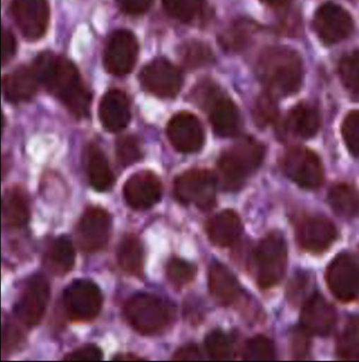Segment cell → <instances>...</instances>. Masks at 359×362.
Returning <instances> with one entry per match:
<instances>
[{
	"label": "cell",
	"instance_id": "cell-1",
	"mask_svg": "<svg viewBox=\"0 0 359 362\" xmlns=\"http://www.w3.org/2000/svg\"><path fill=\"white\" fill-rule=\"evenodd\" d=\"M33 69L39 83L74 116L83 117L87 115L90 95L70 60L51 52H43L36 58Z\"/></svg>",
	"mask_w": 359,
	"mask_h": 362
},
{
	"label": "cell",
	"instance_id": "cell-2",
	"mask_svg": "<svg viewBox=\"0 0 359 362\" xmlns=\"http://www.w3.org/2000/svg\"><path fill=\"white\" fill-rule=\"evenodd\" d=\"M257 72L264 90L276 98L295 93L301 85L300 59L287 47H275L264 52L258 61Z\"/></svg>",
	"mask_w": 359,
	"mask_h": 362
},
{
	"label": "cell",
	"instance_id": "cell-3",
	"mask_svg": "<svg viewBox=\"0 0 359 362\" xmlns=\"http://www.w3.org/2000/svg\"><path fill=\"white\" fill-rule=\"evenodd\" d=\"M264 156L263 146L245 137L238 140L220 156L217 162L216 180L225 189H239L259 167Z\"/></svg>",
	"mask_w": 359,
	"mask_h": 362
},
{
	"label": "cell",
	"instance_id": "cell-4",
	"mask_svg": "<svg viewBox=\"0 0 359 362\" xmlns=\"http://www.w3.org/2000/svg\"><path fill=\"white\" fill-rule=\"evenodd\" d=\"M128 325L143 335H153L163 331L172 317L169 304L150 293H138L131 297L123 307Z\"/></svg>",
	"mask_w": 359,
	"mask_h": 362
},
{
	"label": "cell",
	"instance_id": "cell-5",
	"mask_svg": "<svg viewBox=\"0 0 359 362\" xmlns=\"http://www.w3.org/2000/svg\"><path fill=\"white\" fill-rule=\"evenodd\" d=\"M257 282L263 289L270 288L283 279L287 267V246L283 235L272 231L263 237L254 252Z\"/></svg>",
	"mask_w": 359,
	"mask_h": 362
},
{
	"label": "cell",
	"instance_id": "cell-6",
	"mask_svg": "<svg viewBox=\"0 0 359 362\" xmlns=\"http://www.w3.org/2000/svg\"><path fill=\"white\" fill-rule=\"evenodd\" d=\"M62 299L69 319L77 322L93 320L100 313L103 303L98 286L87 279L72 281L64 289Z\"/></svg>",
	"mask_w": 359,
	"mask_h": 362
},
{
	"label": "cell",
	"instance_id": "cell-7",
	"mask_svg": "<svg viewBox=\"0 0 359 362\" xmlns=\"http://www.w3.org/2000/svg\"><path fill=\"white\" fill-rule=\"evenodd\" d=\"M216 177L205 169H193L179 175L174 183L176 199L202 210L211 209L216 201Z\"/></svg>",
	"mask_w": 359,
	"mask_h": 362
},
{
	"label": "cell",
	"instance_id": "cell-8",
	"mask_svg": "<svg viewBox=\"0 0 359 362\" xmlns=\"http://www.w3.org/2000/svg\"><path fill=\"white\" fill-rule=\"evenodd\" d=\"M111 233L109 214L99 206L86 209L76 228V241L79 249L86 253H95L108 243Z\"/></svg>",
	"mask_w": 359,
	"mask_h": 362
},
{
	"label": "cell",
	"instance_id": "cell-9",
	"mask_svg": "<svg viewBox=\"0 0 359 362\" xmlns=\"http://www.w3.org/2000/svg\"><path fill=\"white\" fill-rule=\"evenodd\" d=\"M326 281L332 294L340 301L348 303L359 296V263L346 253L336 256L326 270Z\"/></svg>",
	"mask_w": 359,
	"mask_h": 362
},
{
	"label": "cell",
	"instance_id": "cell-10",
	"mask_svg": "<svg viewBox=\"0 0 359 362\" xmlns=\"http://www.w3.org/2000/svg\"><path fill=\"white\" fill-rule=\"evenodd\" d=\"M50 288L47 279L40 274L31 276L25 284L14 310L19 321L33 326L40 322L45 313Z\"/></svg>",
	"mask_w": 359,
	"mask_h": 362
},
{
	"label": "cell",
	"instance_id": "cell-11",
	"mask_svg": "<svg viewBox=\"0 0 359 362\" xmlns=\"http://www.w3.org/2000/svg\"><path fill=\"white\" fill-rule=\"evenodd\" d=\"M283 169L292 181L305 189L317 187L323 180V168L319 157L305 147L290 148L283 159Z\"/></svg>",
	"mask_w": 359,
	"mask_h": 362
},
{
	"label": "cell",
	"instance_id": "cell-12",
	"mask_svg": "<svg viewBox=\"0 0 359 362\" xmlns=\"http://www.w3.org/2000/svg\"><path fill=\"white\" fill-rule=\"evenodd\" d=\"M313 23L317 36L326 45L338 43L348 37L354 27L350 13L332 2L324 3L318 8Z\"/></svg>",
	"mask_w": 359,
	"mask_h": 362
},
{
	"label": "cell",
	"instance_id": "cell-13",
	"mask_svg": "<svg viewBox=\"0 0 359 362\" xmlns=\"http://www.w3.org/2000/svg\"><path fill=\"white\" fill-rule=\"evenodd\" d=\"M139 53L135 35L127 30H118L109 38L104 52L103 64L107 72L124 75L134 68Z\"/></svg>",
	"mask_w": 359,
	"mask_h": 362
},
{
	"label": "cell",
	"instance_id": "cell-14",
	"mask_svg": "<svg viewBox=\"0 0 359 362\" xmlns=\"http://www.w3.org/2000/svg\"><path fill=\"white\" fill-rule=\"evenodd\" d=\"M140 81L147 92L161 98H172L180 90L182 77L170 62L158 58L142 69Z\"/></svg>",
	"mask_w": 359,
	"mask_h": 362
},
{
	"label": "cell",
	"instance_id": "cell-15",
	"mask_svg": "<svg viewBox=\"0 0 359 362\" xmlns=\"http://www.w3.org/2000/svg\"><path fill=\"white\" fill-rule=\"evenodd\" d=\"M11 8L13 20L25 38L35 40L45 34L49 16L47 0H13Z\"/></svg>",
	"mask_w": 359,
	"mask_h": 362
},
{
	"label": "cell",
	"instance_id": "cell-16",
	"mask_svg": "<svg viewBox=\"0 0 359 362\" xmlns=\"http://www.w3.org/2000/svg\"><path fill=\"white\" fill-rule=\"evenodd\" d=\"M166 133L170 144L181 153L196 152L204 144L202 124L190 112H182L174 115L168 122Z\"/></svg>",
	"mask_w": 359,
	"mask_h": 362
},
{
	"label": "cell",
	"instance_id": "cell-17",
	"mask_svg": "<svg viewBox=\"0 0 359 362\" xmlns=\"http://www.w3.org/2000/svg\"><path fill=\"white\" fill-rule=\"evenodd\" d=\"M162 194L161 182L152 172L142 170L132 175L124 183L123 196L135 210H145L155 204Z\"/></svg>",
	"mask_w": 359,
	"mask_h": 362
},
{
	"label": "cell",
	"instance_id": "cell-18",
	"mask_svg": "<svg viewBox=\"0 0 359 362\" xmlns=\"http://www.w3.org/2000/svg\"><path fill=\"white\" fill-rule=\"evenodd\" d=\"M300 321V326L310 334L325 337L335 327L336 313L322 295L314 293L303 304Z\"/></svg>",
	"mask_w": 359,
	"mask_h": 362
},
{
	"label": "cell",
	"instance_id": "cell-19",
	"mask_svg": "<svg viewBox=\"0 0 359 362\" xmlns=\"http://www.w3.org/2000/svg\"><path fill=\"white\" fill-rule=\"evenodd\" d=\"M336 238V229L329 219L314 216L304 219L298 226L296 238L303 250L320 253L328 249Z\"/></svg>",
	"mask_w": 359,
	"mask_h": 362
},
{
	"label": "cell",
	"instance_id": "cell-20",
	"mask_svg": "<svg viewBox=\"0 0 359 362\" xmlns=\"http://www.w3.org/2000/svg\"><path fill=\"white\" fill-rule=\"evenodd\" d=\"M98 115L102 127L108 132L124 129L131 118L130 105L126 94L118 89L106 92L100 102Z\"/></svg>",
	"mask_w": 359,
	"mask_h": 362
},
{
	"label": "cell",
	"instance_id": "cell-21",
	"mask_svg": "<svg viewBox=\"0 0 359 362\" xmlns=\"http://www.w3.org/2000/svg\"><path fill=\"white\" fill-rule=\"evenodd\" d=\"M208 102L209 119L215 133L222 137L235 135L240 127V115L235 104L230 98L216 94Z\"/></svg>",
	"mask_w": 359,
	"mask_h": 362
},
{
	"label": "cell",
	"instance_id": "cell-22",
	"mask_svg": "<svg viewBox=\"0 0 359 362\" xmlns=\"http://www.w3.org/2000/svg\"><path fill=\"white\" fill-rule=\"evenodd\" d=\"M206 230L209 240L216 246L226 247L232 245L242 231V223L233 210H223L207 221Z\"/></svg>",
	"mask_w": 359,
	"mask_h": 362
},
{
	"label": "cell",
	"instance_id": "cell-23",
	"mask_svg": "<svg viewBox=\"0 0 359 362\" xmlns=\"http://www.w3.org/2000/svg\"><path fill=\"white\" fill-rule=\"evenodd\" d=\"M208 284L213 298L223 305L233 303L240 294V286L235 275L227 267L218 262L209 267Z\"/></svg>",
	"mask_w": 359,
	"mask_h": 362
},
{
	"label": "cell",
	"instance_id": "cell-24",
	"mask_svg": "<svg viewBox=\"0 0 359 362\" xmlns=\"http://www.w3.org/2000/svg\"><path fill=\"white\" fill-rule=\"evenodd\" d=\"M28 197L21 187L13 186L5 191L1 199V219L4 226L19 228L30 220Z\"/></svg>",
	"mask_w": 359,
	"mask_h": 362
},
{
	"label": "cell",
	"instance_id": "cell-25",
	"mask_svg": "<svg viewBox=\"0 0 359 362\" xmlns=\"http://www.w3.org/2000/svg\"><path fill=\"white\" fill-rule=\"evenodd\" d=\"M39 81L33 69L19 67L2 79V91L11 103L29 100L36 93Z\"/></svg>",
	"mask_w": 359,
	"mask_h": 362
},
{
	"label": "cell",
	"instance_id": "cell-26",
	"mask_svg": "<svg viewBox=\"0 0 359 362\" xmlns=\"http://www.w3.org/2000/svg\"><path fill=\"white\" fill-rule=\"evenodd\" d=\"M76 253L71 240L66 235L57 237L48 246L43 256V263L54 275L62 276L74 267Z\"/></svg>",
	"mask_w": 359,
	"mask_h": 362
},
{
	"label": "cell",
	"instance_id": "cell-27",
	"mask_svg": "<svg viewBox=\"0 0 359 362\" xmlns=\"http://www.w3.org/2000/svg\"><path fill=\"white\" fill-rule=\"evenodd\" d=\"M117 259L119 267L127 274L143 276L144 250L136 235L129 233L122 237L117 247Z\"/></svg>",
	"mask_w": 359,
	"mask_h": 362
},
{
	"label": "cell",
	"instance_id": "cell-28",
	"mask_svg": "<svg viewBox=\"0 0 359 362\" xmlns=\"http://www.w3.org/2000/svg\"><path fill=\"white\" fill-rule=\"evenodd\" d=\"M286 127L294 136L300 139L312 138L319 128L318 112L307 104L297 105L288 112Z\"/></svg>",
	"mask_w": 359,
	"mask_h": 362
},
{
	"label": "cell",
	"instance_id": "cell-29",
	"mask_svg": "<svg viewBox=\"0 0 359 362\" xmlns=\"http://www.w3.org/2000/svg\"><path fill=\"white\" fill-rule=\"evenodd\" d=\"M86 168L89 182L98 192L107 190L114 177L102 151L96 145H90L87 151Z\"/></svg>",
	"mask_w": 359,
	"mask_h": 362
},
{
	"label": "cell",
	"instance_id": "cell-30",
	"mask_svg": "<svg viewBox=\"0 0 359 362\" xmlns=\"http://www.w3.org/2000/svg\"><path fill=\"white\" fill-rule=\"evenodd\" d=\"M328 201L332 209L339 215L353 217L359 213V194L348 183H337L328 193Z\"/></svg>",
	"mask_w": 359,
	"mask_h": 362
},
{
	"label": "cell",
	"instance_id": "cell-31",
	"mask_svg": "<svg viewBox=\"0 0 359 362\" xmlns=\"http://www.w3.org/2000/svg\"><path fill=\"white\" fill-rule=\"evenodd\" d=\"M336 354L343 360L359 359V317L346 322L337 341Z\"/></svg>",
	"mask_w": 359,
	"mask_h": 362
},
{
	"label": "cell",
	"instance_id": "cell-32",
	"mask_svg": "<svg viewBox=\"0 0 359 362\" xmlns=\"http://www.w3.org/2000/svg\"><path fill=\"white\" fill-rule=\"evenodd\" d=\"M204 346L208 356L213 360L226 361L235 356L231 339L219 329H214L206 334Z\"/></svg>",
	"mask_w": 359,
	"mask_h": 362
},
{
	"label": "cell",
	"instance_id": "cell-33",
	"mask_svg": "<svg viewBox=\"0 0 359 362\" xmlns=\"http://www.w3.org/2000/svg\"><path fill=\"white\" fill-rule=\"evenodd\" d=\"M276 351L273 341L263 335H257L245 344L242 358L245 361H272Z\"/></svg>",
	"mask_w": 359,
	"mask_h": 362
},
{
	"label": "cell",
	"instance_id": "cell-34",
	"mask_svg": "<svg viewBox=\"0 0 359 362\" xmlns=\"http://www.w3.org/2000/svg\"><path fill=\"white\" fill-rule=\"evenodd\" d=\"M180 55L186 66L190 68L204 66L213 59L210 47L204 42L191 40L181 46Z\"/></svg>",
	"mask_w": 359,
	"mask_h": 362
},
{
	"label": "cell",
	"instance_id": "cell-35",
	"mask_svg": "<svg viewBox=\"0 0 359 362\" xmlns=\"http://www.w3.org/2000/svg\"><path fill=\"white\" fill-rule=\"evenodd\" d=\"M166 12L182 22L194 20L201 12L204 0H162Z\"/></svg>",
	"mask_w": 359,
	"mask_h": 362
},
{
	"label": "cell",
	"instance_id": "cell-36",
	"mask_svg": "<svg viewBox=\"0 0 359 362\" xmlns=\"http://www.w3.org/2000/svg\"><path fill=\"white\" fill-rule=\"evenodd\" d=\"M339 73L343 86L353 93H359V50L353 51L341 59Z\"/></svg>",
	"mask_w": 359,
	"mask_h": 362
},
{
	"label": "cell",
	"instance_id": "cell-37",
	"mask_svg": "<svg viewBox=\"0 0 359 362\" xmlns=\"http://www.w3.org/2000/svg\"><path fill=\"white\" fill-rule=\"evenodd\" d=\"M196 273V267L181 258L170 259L166 266L167 279L176 287H182L190 283Z\"/></svg>",
	"mask_w": 359,
	"mask_h": 362
},
{
	"label": "cell",
	"instance_id": "cell-38",
	"mask_svg": "<svg viewBox=\"0 0 359 362\" xmlns=\"http://www.w3.org/2000/svg\"><path fill=\"white\" fill-rule=\"evenodd\" d=\"M276 97L264 91L257 99L253 109L255 123L261 127L273 123L278 116V106Z\"/></svg>",
	"mask_w": 359,
	"mask_h": 362
},
{
	"label": "cell",
	"instance_id": "cell-39",
	"mask_svg": "<svg viewBox=\"0 0 359 362\" xmlns=\"http://www.w3.org/2000/svg\"><path fill=\"white\" fill-rule=\"evenodd\" d=\"M253 32V24L245 21H240L223 34L220 41L225 49L237 50L246 44Z\"/></svg>",
	"mask_w": 359,
	"mask_h": 362
},
{
	"label": "cell",
	"instance_id": "cell-40",
	"mask_svg": "<svg viewBox=\"0 0 359 362\" xmlns=\"http://www.w3.org/2000/svg\"><path fill=\"white\" fill-rule=\"evenodd\" d=\"M115 152L118 161L123 165H131L141 156L140 142L134 135H124L116 143Z\"/></svg>",
	"mask_w": 359,
	"mask_h": 362
},
{
	"label": "cell",
	"instance_id": "cell-41",
	"mask_svg": "<svg viewBox=\"0 0 359 362\" xmlns=\"http://www.w3.org/2000/svg\"><path fill=\"white\" fill-rule=\"evenodd\" d=\"M341 134L348 151L359 156V110H352L345 117Z\"/></svg>",
	"mask_w": 359,
	"mask_h": 362
},
{
	"label": "cell",
	"instance_id": "cell-42",
	"mask_svg": "<svg viewBox=\"0 0 359 362\" xmlns=\"http://www.w3.org/2000/svg\"><path fill=\"white\" fill-rule=\"evenodd\" d=\"M310 335L300 325L291 330L289 344L292 354L296 359H302L308 354L310 346Z\"/></svg>",
	"mask_w": 359,
	"mask_h": 362
},
{
	"label": "cell",
	"instance_id": "cell-43",
	"mask_svg": "<svg viewBox=\"0 0 359 362\" xmlns=\"http://www.w3.org/2000/svg\"><path fill=\"white\" fill-rule=\"evenodd\" d=\"M103 358V352L95 344H86L80 346L66 354L64 359L66 361H100Z\"/></svg>",
	"mask_w": 359,
	"mask_h": 362
},
{
	"label": "cell",
	"instance_id": "cell-44",
	"mask_svg": "<svg viewBox=\"0 0 359 362\" xmlns=\"http://www.w3.org/2000/svg\"><path fill=\"white\" fill-rule=\"evenodd\" d=\"M124 11L129 15H141L145 13L151 6L152 0H117Z\"/></svg>",
	"mask_w": 359,
	"mask_h": 362
},
{
	"label": "cell",
	"instance_id": "cell-45",
	"mask_svg": "<svg viewBox=\"0 0 359 362\" xmlns=\"http://www.w3.org/2000/svg\"><path fill=\"white\" fill-rule=\"evenodd\" d=\"M16 50V41L12 33L3 30L1 33V64H5L13 56Z\"/></svg>",
	"mask_w": 359,
	"mask_h": 362
},
{
	"label": "cell",
	"instance_id": "cell-46",
	"mask_svg": "<svg viewBox=\"0 0 359 362\" xmlns=\"http://www.w3.org/2000/svg\"><path fill=\"white\" fill-rule=\"evenodd\" d=\"M173 358L177 361H198L202 359V354L196 345L187 344L178 349Z\"/></svg>",
	"mask_w": 359,
	"mask_h": 362
},
{
	"label": "cell",
	"instance_id": "cell-47",
	"mask_svg": "<svg viewBox=\"0 0 359 362\" xmlns=\"http://www.w3.org/2000/svg\"><path fill=\"white\" fill-rule=\"evenodd\" d=\"M20 332L13 325H6L2 330V350L15 346L20 341Z\"/></svg>",
	"mask_w": 359,
	"mask_h": 362
},
{
	"label": "cell",
	"instance_id": "cell-48",
	"mask_svg": "<svg viewBox=\"0 0 359 362\" xmlns=\"http://www.w3.org/2000/svg\"><path fill=\"white\" fill-rule=\"evenodd\" d=\"M138 356H134V354H121L119 355H117L114 358V360H140Z\"/></svg>",
	"mask_w": 359,
	"mask_h": 362
},
{
	"label": "cell",
	"instance_id": "cell-49",
	"mask_svg": "<svg viewBox=\"0 0 359 362\" xmlns=\"http://www.w3.org/2000/svg\"><path fill=\"white\" fill-rule=\"evenodd\" d=\"M265 4L273 6H281L288 3L290 0H261Z\"/></svg>",
	"mask_w": 359,
	"mask_h": 362
}]
</instances>
